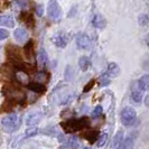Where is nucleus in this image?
Masks as SVG:
<instances>
[{"label":"nucleus","mask_w":149,"mask_h":149,"mask_svg":"<svg viewBox=\"0 0 149 149\" xmlns=\"http://www.w3.org/2000/svg\"><path fill=\"white\" fill-rule=\"evenodd\" d=\"M75 40H76V45L80 49H89L92 45V40H91L90 36L86 34H83V33L77 34Z\"/></svg>","instance_id":"nucleus-5"},{"label":"nucleus","mask_w":149,"mask_h":149,"mask_svg":"<svg viewBox=\"0 0 149 149\" xmlns=\"http://www.w3.org/2000/svg\"><path fill=\"white\" fill-rule=\"evenodd\" d=\"M37 132H38L37 127L29 128V129H27L26 132H25V138H30V137H33V136H36Z\"/></svg>","instance_id":"nucleus-24"},{"label":"nucleus","mask_w":149,"mask_h":149,"mask_svg":"<svg viewBox=\"0 0 149 149\" xmlns=\"http://www.w3.org/2000/svg\"><path fill=\"white\" fill-rule=\"evenodd\" d=\"M14 37H15V39L17 40V43L24 44V43L27 40V38H28V34H27L26 30L22 29V28H17V29L14 31Z\"/></svg>","instance_id":"nucleus-9"},{"label":"nucleus","mask_w":149,"mask_h":149,"mask_svg":"<svg viewBox=\"0 0 149 149\" xmlns=\"http://www.w3.org/2000/svg\"><path fill=\"white\" fill-rule=\"evenodd\" d=\"M148 16L147 15H140L139 16V18H138V22L139 24L141 25V26H145V25H147L148 24Z\"/></svg>","instance_id":"nucleus-27"},{"label":"nucleus","mask_w":149,"mask_h":149,"mask_svg":"<svg viewBox=\"0 0 149 149\" xmlns=\"http://www.w3.org/2000/svg\"><path fill=\"white\" fill-rule=\"evenodd\" d=\"M43 14H44V7L39 5V6H37V7H36V15L39 16V17H42V16H43Z\"/></svg>","instance_id":"nucleus-30"},{"label":"nucleus","mask_w":149,"mask_h":149,"mask_svg":"<svg viewBox=\"0 0 149 149\" xmlns=\"http://www.w3.org/2000/svg\"><path fill=\"white\" fill-rule=\"evenodd\" d=\"M52 40L53 43L55 44V46H57L60 48H64V47H66L67 45V38L64 34H57V35H55L53 37Z\"/></svg>","instance_id":"nucleus-10"},{"label":"nucleus","mask_w":149,"mask_h":149,"mask_svg":"<svg viewBox=\"0 0 149 149\" xmlns=\"http://www.w3.org/2000/svg\"><path fill=\"white\" fill-rule=\"evenodd\" d=\"M37 62L38 65L40 67H45L47 65V62H48V56H47V53L45 52V49H40L37 55Z\"/></svg>","instance_id":"nucleus-14"},{"label":"nucleus","mask_w":149,"mask_h":149,"mask_svg":"<svg viewBox=\"0 0 149 149\" xmlns=\"http://www.w3.org/2000/svg\"><path fill=\"white\" fill-rule=\"evenodd\" d=\"M24 51H25L26 57H27L28 60H30V58L33 57V55H34V43H33V40H29L27 44L25 45Z\"/></svg>","instance_id":"nucleus-16"},{"label":"nucleus","mask_w":149,"mask_h":149,"mask_svg":"<svg viewBox=\"0 0 149 149\" xmlns=\"http://www.w3.org/2000/svg\"><path fill=\"white\" fill-rule=\"evenodd\" d=\"M122 141H123V134H122V131H119L118 134H116L114 139H113V147L116 149H119Z\"/></svg>","instance_id":"nucleus-19"},{"label":"nucleus","mask_w":149,"mask_h":149,"mask_svg":"<svg viewBox=\"0 0 149 149\" xmlns=\"http://www.w3.org/2000/svg\"><path fill=\"white\" fill-rule=\"evenodd\" d=\"M27 89H29L30 91L35 92V93H43L45 92V85H43L39 82H31L27 85Z\"/></svg>","instance_id":"nucleus-13"},{"label":"nucleus","mask_w":149,"mask_h":149,"mask_svg":"<svg viewBox=\"0 0 149 149\" xmlns=\"http://www.w3.org/2000/svg\"><path fill=\"white\" fill-rule=\"evenodd\" d=\"M146 44H147V46L149 47V34L146 36Z\"/></svg>","instance_id":"nucleus-32"},{"label":"nucleus","mask_w":149,"mask_h":149,"mask_svg":"<svg viewBox=\"0 0 149 149\" xmlns=\"http://www.w3.org/2000/svg\"><path fill=\"white\" fill-rule=\"evenodd\" d=\"M94 84H95V81H94V80H91V82L88 83V84L85 85V88H84V90H83V92H84V93L89 92L90 90L93 88V85H94Z\"/></svg>","instance_id":"nucleus-29"},{"label":"nucleus","mask_w":149,"mask_h":149,"mask_svg":"<svg viewBox=\"0 0 149 149\" xmlns=\"http://www.w3.org/2000/svg\"><path fill=\"white\" fill-rule=\"evenodd\" d=\"M138 84L143 91L149 90V75H143L138 80Z\"/></svg>","instance_id":"nucleus-18"},{"label":"nucleus","mask_w":149,"mask_h":149,"mask_svg":"<svg viewBox=\"0 0 149 149\" xmlns=\"http://www.w3.org/2000/svg\"><path fill=\"white\" fill-rule=\"evenodd\" d=\"M107 74L109 75L111 79L112 77H117V76L120 74L119 65H118L117 63H114V62L109 63V65H108V70H107Z\"/></svg>","instance_id":"nucleus-11"},{"label":"nucleus","mask_w":149,"mask_h":149,"mask_svg":"<svg viewBox=\"0 0 149 149\" xmlns=\"http://www.w3.org/2000/svg\"><path fill=\"white\" fill-rule=\"evenodd\" d=\"M42 118H43V114L40 112H33L26 117V123L28 126H36L42 121Z\"/></svg>","instance_id":"nucleus-7"},{"label":"nucleus","mask_w":149,"mask_h":149,"mask_svg":"<svg viewBox=\"0 0 149 149\" xmlns=\"http://www.w3.org/2000/svg\"><path fill=\"white\" fill-rule=\"evenodd\" d=\"M36 79H37L38 81H40V82H44V81H46L48 79V74L46 72H44V71H42V72H39V73L36 74Z\"/></svg>","instance_id":"nucleus-26"},{"label":"nucleus","mask_w":149,"mask_h":149,"mask_svg":"<svg viewBox=\"0 0 149 149\" xmlns=\"http://www.w3.org/2000/svg\"><path fill=\"white\" fill-rule=\"evenodd\" d=\"M132 147H134V138L131 136H129L126 139H123L119 149H132Z\"/></svg>","instance_id":"nucleus-17"},{"label":"nucleus","mask_w":149,"mask_h":149,"mask_svg":"<svg viewBox=\"0 0 149 149\" xmlns=\"http://www.w3.org/2000/svg\"><path fill=\"white\" fill-rule=\"evenodd\" d=\"M84 149H91V148H88V147H86V148H84Z\"/></svg>","instance_id":"nucleus-33"},{"label":"nucleus","mask_w":149,"mask_h":149,"mask_svg":"<svg viewBox=\"0 0 149 149\" xmlns=\"http://www.w3.org/2000/svg\"><path fill=\"white\" fill-rule=\"evenodd\" d=\"M145 103H146V105H147V107H149V95L146 97V100H145Z\"/></svg>","instance_id":"nucleus-31"},{"label":"nucleus","mask_w":149,"mask_h":149,"mask_svg":"<svg viewBox=\"0 0 149 149\" xmlns=\"http://www.w3.org/2000/svg\"><path fill=\"white\" fill-rule=\"evenodd\" d=\"M110 82H111V77L107 74V73H104V74L99 79V84H100L101 86H107V85L110 84Z\"/></svg>","instance_id":"nucleus-22"},{"label":"nucleus","mask_w":149,"mask_h":149,"mask_svg":"<svg viewBox=\"0 0 149 149\" xmlns=\"http://www.w3.org/2000/svg\"><path fill=\"white\" fill-rule=\"evenodd\" d=\"M0 26H6L11 28L15 26V22L10 16H0Z\"/></svg>","instance_id":"nucleus-15"},{"label":"nucleus","mask_w":149,"mask_h":149,"mask_svg":"<svg viewBox=\"0 0 149 149\" xmlns=\"http://www.w3.org/2000/svg\"><path fill=\"white\" fill-rule=\"evenodd\" d=\"M142 97H143V90L139 86L138 81H137V82H134V84L132 85V89H131V99L134 102L139 103V102H141Z\"/></svg>","instance_id":"nucleus-6"},{"label":"nucleus","mask_w":149,"mask_h":149,"mask_svg":"<svg viewBox=\"0 0 149 149\" xmlns=\"http://www.w3.org/2000/svg\"><path fill=\"white\" fill-rule=\"evenodd\" d=\"M92 25L95 28L103 29L107 26V20H105V18L101 14H95V15L93 16V18H92Z\"/></svg>","instance_id":"nucleus-8"},{"label":"nucleus","mask_w":149,"mask_h":149,"mask_svg":"<svg viewBox=\"0 0 149 149\" xmlns=\"http://www.w3.org/2000/svg\"><path fill=\"white\" fill-rule=\"evenodd\" d=\"M47 13L49 18L53 20H57L60 19V17L62 16V9H61L60 5L57 1L52 0L48 2V7H47Z\"/></svg>","instance_id":"nucleus-4"},{"label":"nucleus","mask_w":149,"mask_h":149,"mask_svg":"<svg viewBox=\"0 0 149 149\" xmlns=\"http://www.w3.org/2000/svg\"><path fill=\"white\" fill-rule=\"evenodd\" d=\"M79 65H80V68H81L82 71H86L90 66V60L86 56H82V57H80V60H79Z\"/></svg>","instance_id":"nucleus-20"},{"label":"nucleus","mask_w":149,"mask_h":149,"mask_svg":"<svg viewBox=\"0 0 149 149\" xmlns=\"http://www.w3.org/2000/svg\"><path fill=\"white\" fill-rule=\"evenodd\" d=\"M84 138L88 139L91 143H93V142L97 141V139H99V134H97V131H90V132H86V134H84Z\"/></svg>","instance_id":"nucleus-21"},{"label":"nucleus","mask_w":149,"mask_h":149,"mask_svg":"<svg viewBox=\"0 0 149 149\" xmlns=\"http://www.w3.org/2000/svg\"><path fill=\"white\" fill-rule=\"evenodd\" d=\"M2 128L8 131V132H14L16 130H18L19 127H20V123H22V120H20V117L18 114H8L6 116L2 121Z\"/></svg>","instance_id":"nucleus-2"},{"label":"nucleus","mask_w":149,"mask_h":149,"mask_svg":"<svg viewBox=\"0 0 149 149\" xmlns=\"http://www.w3.org/2000/svg\"><path fill=\"white\" fill-rule=\"evenodd\" d=\"M102 111H103V109H102V107L101 105H97V108L92 111V118H97V117H100L101 114H102Z\"/></svg>","instance_id":"nucleus-25"},{"label":"nucleus","mask_w":149,"mask_h":149,"mask_svg":"<svg viewBox=\"0 0 149 149\" xmlns=\"http://www.w3.org/2000/svg\"><path fill=\"white\" fill-rule=\"evenodd\" d=\"M107 139H108V134L103 132V134L99 137V139H97V147H103L105 145V142H107Z\"/></svg>","instance_id":"nucleus-23"},{"label":"nucleus","mask_w":149,"mask_h":149,"mask_svg":"<svg viewBox=\"0 0 149 149\" xmlns=\"http://www.w3.org/2000/svg\"><path fill=\"white\" fill-rule=\"evenodd\" d=\"M15 76H16L17 82L22 83V84H26V85L29 84V76H28V74H27L25 71H22V70L17 71Z\"/></svg>","instance_id":"nucleus-12"},{"label":"nucleus","mask_w":149,"mask_h":149,"mask_svg":"<svg viewBox=\"0 0 149 149\" xmlns=\"http://www.w3.org/2000/svg\"><path fill=\"white\" fill-rule=\"evenodd\" d=\"M9 36V33H8L6 29H3V28H0V42L1 40H5L6 38H8Z\"/></svg>","instance_id":"nucleus-28"},{"label":"nucleus","mask_w":149,"mask_h":149,"mask_svg":"<svg viewBox=\"0 0 149 149\" xmlns=\"http://www.w3.org/2000/svg\"><path fill=\"white\" fill-rule=\"evenodd\" d=\"M65 132H74L77 130H81L83 128H86L90 126V120L88 118H81V119H72L68 120L67 122L61 123Z\"/></svg>","instance_id":"nucleus-1"},{"label":"nucleus","mask_w":149,"mask_h":149,"mask_svg":"<svg viewBox=\"0 0 149 149\" xmlns=\"http://www.w3.org/2000/svg\"><path fill=\"white\" fill-rule=\"evenodd\" d=\"M137 118V113L136 110L131 107H126L122 111H121V116H120V119H121V123L126 127H129L131 125H134V121Z\"/></svg>","instance_id":"nucleus-3"}]
</instances>
